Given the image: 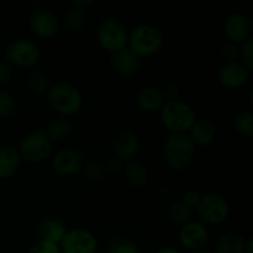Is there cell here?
<instances>
[{
	"label": "cell",
	"mask_w": 253,
	"mask_h": 253,
	"mask_svg": "<svg viewBox=\"0 0 253 253\" xmlns=\"http://www.w3.org/2000/svg\"><path fill=\"white\" fill-rule=\"evenodd\" d=\"M110 63L114 71L124 77L136 76L141 69V58L132 53L127 47L111 54Z\"/></svg>",
	"instance_id": "cell-16"
},
{
	"label": "cell",
	"mask_w": 253,
	"mask_h": 253,
	"mask_svg": "<svg viewBox=\"0 0 253 253\" xmlns=\"http://www.w3.org/2000/svg\"><path fill=\"white\" fill-rule=\"evenodd\" d=\"M111 148L115 157L120 158L123 162H131L140 152L141 143L135 132L123 128L113 136Z\"/></svg>",
	"instance_id": "cell-11"
},
{
	"label": "cell",
	"mask_w": 253,
	"mask_h": 253,
	"mask_svg": "<svg viewBox=\"0 0 253 253\" xmlns=\"http://www.w3.org/2000/svg\"><path fill=\"white\" fill-rule=\"evenodd\" d=\"M232 126L239 135L251 138L253 136V114L249 110L240 111L234 118Z\"/></svg>",
	"instance_id": "cell-25"
},
{
	"label": "cell",
	"mask_w": 253,
	"mask_h": 253,
	"mask_svg": "<svg viewBox=\"0 0 253 253\" xmlns=\"http://www.w3.org/2000/svg\"><path fill=\"white\" fill-rule=\"evenodd\" d=\"M161 91H162V95L166 101L177 100V99H179L180 95V86L177 82L169 81L163 85Z\"/></svg>",
	"instance_id": "cell-33"
},
{
	"label": "cell",
	"mask_w": 253,
	"mask_h": 253,
	"mask_svg": "<svg viewBox=\"0 0 253 253\" xmlns=\"http://www.w3.org/2000/svg\"><path fill=\"white\" fill-rule=\"evenodd\" d=\"M11 78V67L7 62H0V85H4Z\"/></svg>",
	"instance_id": "cell-37"
},
{
	"label": "cell",
	"mask_w": 253,
	"mask_h": 253,
	"mask_svg": "<svg viewBox=\"0 0 253 253\" xmlns=\"http://www.w3.org/2000/svg\"><path fill=\"white\" fill-rule=\"evenodd\" d=\"M193 214H194V211H193L192 208L185 205L183 202H178L170 205L169 209H168V220L172 225L182 227L183 225L192 221Z\"/></svg>",
	"instance_id": "cell-24"
},
{
	"label": "cell",
	"mask_w": 253,
	"mask_h": 253,
	"mask_svg": "<svg viewBox=\"0 0 253 253\" xmlns=\"http://www.w3.org/2000/svg\"><path fill=\"white\" fill-rule=\"evenodd\" d=\"M244 253H253V240L252 239L246 240Z\"/></svg>",
	"instance_id": "cell-40"
},
{
	"label": "cell",
	"mask_w": 253,
	"mask_h": 253,
	"mask_svg": "<svg viewBox=\"0 0 253 253\" xmlns=\"http://www.w3.org/2000/svg\"><path fill=\"white\" fill-rule=\"evenodd\" d=\"M59 247L62 253H98V240L93 232L76 227L67 230Z\"/></svg>",
	"instance_id": "cell-9"
},
{
	"label": "cell",
	"mask_w": 253,
	"mask_h": 253,
	"mask_svg": "<svg viewBox=\"0 0 253 253\" xmlns=\"http://www.w3.org/2000/svg\"><path fill=\"white\" fill-rule=\"evenodd\" d=\"M156 253H182L178 249L173 246H163L161 249H158Z\"/></svg>",
	"instance_id": "cell-39"
},
{
	"label": "cell",
	"mask_w": 253,
	"mask_h": 253,
	"mask_svg": "<svg viewBox=\"0 0 253 253\" xmlns=\"http://www.w3.org/2000/svg\"><path fill=\"white\" fill-rule=\"evenodd\" d=\"M105 168V172L109 173H119L124 169V162L120 158L115 157V156H111L108 158V161L104 165Z\"/></svg>",
	"instance_id": "cell-35"
},
{
	"label": "cell",
	"mask_w": 253,
	"mask_h": 253,
	"mask_svg": "<svg viewBox=\"0 0 253 253\" xmlns=\"http://www.w3.org/2000/svg\"><path fill=\"white\" fill-rule=\"evenodd\" d=\"M16 109V99L11 93L0 90V119H6L14 114Z\"/></svg>",
	"instance_id": "cell-29"
},
{
	"label": "cell",
	"mask_w": 253,
	"mask_h": 253,
	"mask_svg": "<svg viewBox=\"0 0 253 253\" xmlns=\"http://www.w3.org/2000/svg\"><path fill=\"white\" fill-rule=\"evenodd\" d=\"M66 232V225L61 220L53 219V217H48V219L43 220L39 226L40 240L52 242V244H61Z\"/></svg>",
	"instance_id": "cell-20"
},
{
	"label": "cell",
	"mask_w": 253,
	"mask_h": 253,
	"mask_svg": "<svg viewBox=\"0 0 253 253\" xmlns=\"http://www.w3.org/2000/svg\"><path fill=\"white\" fill-rule=\"evenodd\" d=\"M166 103L160 88L152 85L143 86L136 95V105L143 113H157Z\"/></svg>",
	"instance_id": "cell-17"
},
{
	"label": "cell",
	"mask_w": 253,
	"mask_h": 253,
	"mask_svg": "<svg viewBox=\"0 0 253 253\" xmlns=\"http://www.w3.org/2000/svg\"><path fill=\"white\" fill-rule=\"evenodd\" d=\"M178 239L182 247L188 251H199L204 250V247L207 246L209 241V231L202 221L192 220L180 227Z\"/></svg>",
	"instance_id": "cell-10"
},
{
	"label": "cell",
	"mask_w": 253,
	"mask_h": 253,
	"mask_svg": "<svg viewBox=\"0 0 253 253\" xmlns=\"http://www.w3.org/2000/svg\"><path fill=\"white\" fill-rule=\"evenodd\" d=\"M27 253H62L61 247L57 244H52V242L43 241V240H39L35 242L31 247H30Z\"/></svg>",
	"instance_id": "cell-32"
},
{
	"label": "cell",
	"mask_w": 253,
	"mask_h": 253,
	"mask_svg": "<svg viewBox=\"0 0 253 253\" xmlns=\"http://www.w3.org/2000/svg\"><path fill=\"white\" fill-rule=\"evenodd\" d=\"M29 25L35 36L44 40L54 37L61 29L58 17L53 12L46 9H40L32 12V15L30 16Z\"/></svg>",
	"instance_id": "cell-12"
},
{
	"label": "cell",
	"mask_w": 253,
	"mask_h": 253,
	"mask_svg": "<svg viewBox=\"0 0 253 253\" xmlns=\"http://www.w3.org/2000/svg\"><path fill=\"white\" fill-rule=\"evenodd\" d=\"M96 39L104 51L114 54L127 47L128 31L118 17L106 16L99 24Z\"/></svg>",
	"instance_id": "cell-5"
},
{
	"label": "cell",
	"mask_w": 253,
	"mask_h": 253,
	"mask_svg": "<svg viewBox=\"0 0 253 253\" xmlns=\"http://www.w3.org/2000/svg\"><path fill=\"white\" fill-rule=\"evenodd\" d=\"M188 136L195 147H205L214 142L216 137V126L209 119H197L190 127Z\"/></svg>",
	"instance_id": "cell-18"
},
{
	"label": "cell",
	"mask_w": 253,
	"mask_h": 253,
	"mask_svg": "<svg viewBox=\"0 0 253 253\" xmlns=\"http://www.w3.org/2000/svg\"><path fill=\"white\" fill-rule=\"evenodd\" d=\"M163 44H165V36L155 25H136L128 32L127 48L138 58H146L158 53Z\"/></svg>",
	"instance_id": "cell-1"
},
{
	"label": "cell",
	"mask_w": 253,
	"mask_h": 253,
	"mask_svg": "<svg viewBox=\"0 0 253 253\" xmlns=\"http://www.w3.org/2000/svg\"><path fill=\"white\" fill-rule=\"evenodd\" d=\"M240 59L241 63L249 69L250 72L253 71V39L250 37L244 43L240 46Z\"/></svg>",
	"instance_id": "cell-30"
},
{
	"label": "cell",
	"mask_w": 253,
	"mask_h": 253,
	"mask_svg": "<svg viewBox=\"0 0 253 253\" xmlns=\"http://www.w3.org/2000/svg\"><path fill=\"white\" fill-rule=\"evenodd\" d=\"M82 172L84 173L86 179L91 180V182H99L103 179L106 173L103 163L98 162V161H89V162L84 163Z\"/></svg>",
	"instance_id": "cell-28"
},
{
	"label": "cell",
	"mask_w": 253,
	"mask_h": 253,
	"mask_svg": "<svg viewBox=\"0 0 253 253\" xmlns=\"http://www.w3.org/2000/svg\"><path fill=\"white\" fill-rule=\"evenodd\" d=\"M22 158L14 146H5L0 148V179H10L20 169Z\"/></svg>",
	"instance_id": "cell-19"
},
{
	"label": "cell",
	"mask_w": 253,
	"mask_h": 253,
	"mask_svg": "<svg viewBox=\"0 0 253 253\" xmlns=\"http://www.w3.org/2000/svg\"><path fill=\"white\" fill-rule=\"evenodd\" d=\"M47 100L54 111L63 116H73L81 111L83 96L74 84L59 82L49 86Z\"/></svg>",
	"instance_id": "cell-4"
},
{
	"label": "cell",
	"mask_w": 253,
	"mask_h": 253,
	"mask_svg": "<svg viewBox=\"0 0 253 253\" xmlns=\"http://www.w3.org/2000/svg\"><path fill=\"white\" fill-rule=\"evenodd\" d=\"M195 212L204 225H220L229 217L230 205L226 198L221 194L207 193L200 195L199 203L195 207Z\"/></svg>",
	"instance_id": "cell-7"
},
{
	"label": "cell",
	"mask_w": 253,
	"mask_h": 253,
	"mask_svg": "<svg viewBox=\"0 0 253 253\" xmlns=\"http://www.w3.org/2000/svg\"><path fill=\"white\" fill-rule=\"evenodd\" d=\"M220 58L224 61V63H232V62H239L240 59V46L235 43L226 42L224 46L220 48Z\"/></svg>",
	"instance_id": "cell-31"
},
{
	"label": "cell",
	"mask_w": 253,
	"mask_h": 253,
	"mask_svg": "<svg viewBox=\"0 0 253 253\" xmlns=\"http://www.w3.org/2000/svg\"><path fill=\"white\" fill-rule=\"evenodd\" d=\"M44 131H46V135L48 136V138L52 141V143L63 142V141H66L67 138L71 136L72 125L67 119L59 118L51 121Z\"/></svg>",
	"instance_id": "cell-22"
},
{
	"label": "cell",
	"mask_w": 253,
	"mask_h": 253,
	"mask_svg": "<svg viewBox=\"0 0 253 253\" xmlns=\"http://www.w3.org/2000/svg\"><path fill=\"white\" fill-rule=\"evenodd\" d=\"M190 253H214V252L208 251V250H199V251H193V252H190Z\"/></svg>",
	"instance_id": "cell-41"
},
{
	"label": "cell",
	"mask_w": 253,
	"mask_h": 253,
	"mask_svg": "<svg viewBox=\"0 0 253 253\" xmlns=\"http://www.w3.org/2000/svg\"><path fill=\"white\" fill-rule=\"evenodd\" d=\"M52 166L58 174L71 177L82 172L84 166V157L79 151L74 148H63L53 156Z\"/></svg>",
	"instance_id": "cell-13"
},
{
	"label": "cell",
	"mask_w": 253,
	"mask_h": 253,
	"mask_svg": "<svg viewBox=\"0 0 253 253\" xmlns=\"http://www.w3.org/2000/svg\"><path fill=\"white\" fill-rule=\"evenodd\" d=\"M125 170L126 180L130 183L132 187L140 188L147 183L148 180V172L145 166L136 161H131L124 167Z\"/></svg>",
	"instance_id": "cell-23"
},
{
	"label": "cell",
	"mask_w": 253,
	"mask_h": 253,
	"mask_svg": "<svg viewBox=\"0 0 253 253\" xmlns=\"http://www.w3.org/2000/svg\"><path fill=\"white\" fill-rule=\"evenodd\" d=\"M109 253H140V250L133 242L120 240L111 245Z\"/></svg>",
	"instance_id": "cell-34"
},
{
	"label": "cell",
	"mask_w": 253,
	"mask_h": 253,
	"mask_svg": "<svg viewBox=\"0 0 253 253\" xmlns=\"http://www.w3.org/2000/svg\"><path fill=\"white\" fill-rule=\"evenodd\" d=\"M52 148L53 143L46 135V131L43 128H39L21 138L17 151L22 160L26 162L40 163L51 156Z\"/></svg>",
	"instance_id": "cell-6"
},
{
	"label": "cell",
	"mask_w": 253,
	"mask_h": 253,
	"mask_svg": "<svg viewBox=\"0 0 253 253\" xmlns=\"http://www.w3.org/2000/svg\"><path fill=\"white\" fill-rule=\"evenodd\" d=\"M40 48L35 42L26 39H17L7 46L5 58L7 63L19 68H32L40 61Z\"/></svg>",
	"instance_id": "cell-8"
},
{
	"label": "cell",
	"mask_w": 253,
	"mask_h": 253,
	"mask_svg": "<svg viewBox=\"0 0 253 253\" xmlns=\"http://www.w3.org/2000/svg\"><path fill=\"white\" fill-rule=\"evenodd\" d=\"M195 148L188 133H170L163 145V158L170 169L180 172L192 165Z\"/></svg>",
	"instance_id": "cell-2"
},
{
	"label": "cell",
	"mask_w": 253,
	"mask_h": 253,
	"mask_svg": "<svg viewBox=\"0 0 253 253\" xmlns=\"http://www.w3.org/2000/svg\"><path fill=\"white\" fill-rule=\"evenodd\" d=\"M199 200H200L199 193H198L197 190L190 189V190H187V192L184 193L182 202L184 203L185 205H188L189 208H192V209H195V207L198 205Z\"/></svg>",
	"instance_id": "cell-36"
},
{
	"label": "cell",
	"mask_w": 253,
	"mask_h": 253,
	"mask_svg": "<svg viewBox=\"0 0 253 253\" xmlns=\"http://www.w3.org/2000/svg\"><path fill=\"white\" fill-rule=\"evenodd\" d=\"M246 239L240 232L230 231L217 241L214 253H244Z\"/></svg>",
	"instance_id": "cell-21"
},
{
	"label": "cell",
	"mask_w": 253,
	"mask_h": 253,
	"mask_svg": "<svg viewBox=\"0 0 253 253\" xmlns=\"http://www.w3.org/2000/svg\"><path fill=\"white\" fill-rule=\"evenodd\" d=\"M251 72L241 63V62H232V63H224L217 73L219 83L224 88L236 90L247 84Z\"/></svg>",
	"instance_id": "cell-14"
},
{
	"label": "cell",
	"mask_w": 253,
	"mask_h": 253,
	"mask_svg": "<svg viewBox=\"0 0 253 253\" xmlns=\"http://www.w3.org/2000/svg\"><path fill=\"white\" fill-rule=\"evenodd\" d=\"M85 12L77 9H71L64 14L63 25L69 32H79L85 26Z\"/></svg>",
	"instance_id": "cell-27"
},
{
	"label": "cell",
	"mask_w": 253,
	"mask_h": 253,
	"mask_svg": "<svg viewBox=\"0 0 253 253\" xmlns=\"http://www.w3.org/2000/svg\"><path fill=\"white\" fill-rule=\"evenodd\" d=\"M69 5L72 6V9L84 11V10H86L89 6L93 5V1H91V0H71V1H69Z\"/></svg>",
	"instance_id": "cell-38"
},
{
	"label": "cell",
	"mask_w": 253,
	"mask_h": 253,
	"mask_svg": "<svg viewBox=\"0 0 253 253\" xmlns=\"http://www.w3.org/2000/svg\"><path fill=\"white\" fill-rule=\"evenodd\" d=\"M250 31H251L250 19L241 12H234L225 20L224 34L230 43H244L247 39H250Z\"/></svg>",
	"instance_id": "cell-15"
},
{
	"label": "cell",
	"mask_w": 253,
	"mask_h": 253,
	"mask_svg": "<svg viewBox=\"0 0 253 253\" xmlns=\"http://www.w3.org/2000/svg\"><path fill=\"white\" fill-rule=\"evenodd\" d=\"M27 86H29L30 91H32L36 95H43L47 94L49 89V82L48 77L46 76V73H43L42 71L39 69H35L31 73L29 74V78H27Z\"/></svg>",
	"instance_id": "cell-26"
},
{
	"label": "cell",
	"mask_w": 253,
	"mask_h": 253,
	"mask_svg": "<svg viewBox=\"0 0 253 253\" xmlns=\"http://www.w3.org/2000/svg\"><path fill=\"white\" fill-rule=\"evenodd\" d=\"M160 119L170 133H188L197 120V114L189 104L177 99L163 104L160 110Z\"/></svg>",
	"instance_id": "cell-3"
}]
</instances>
